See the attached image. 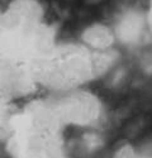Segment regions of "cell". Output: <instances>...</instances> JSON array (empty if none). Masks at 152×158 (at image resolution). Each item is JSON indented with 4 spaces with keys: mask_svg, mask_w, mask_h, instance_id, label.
I'll return each instance as SVG.
<instances>
[{
    "mask_svg": "<svg viewBox=\"0 0 152 158\" xmlns=\"http://www.w3.org/2000/svg\"><path fill=\"white\" fill-rule=\"evenodd\" d=\"M81 42L96 51H109L113 49L117 38L113 28L104 24H94L85 29Z\"/></svg>",
    "mask_w": 152,
    "mask_h": 158,
    "instance_id": "3957f363",
    "label": "cell"
},
{
    "mask_svg": "<svg viewBox=\"0 0 152 158\" xmlns=\"http://www.w3.org/2000/svg\"><path fill=\"white\" fill-rule=\"evenodd\" d=\"M146 20H147V29H148V34L152 37V0H150L148 4V9L146 10Z\"/></svg>",
    "mask_w": 152,
    "mask_h": 158,
    "instance_id": "277c9868",
    "label": "cell"
},
{
    "mask_svg": "<svg viewBox=\"0 0 152 158\" xmlns=\"http://www.w3.org/2000/svg\"><path fill=\"white\" fill-rule=\"evenodd\" d=\"M117 41L124 43H134L141 39L143 32L148 33L146 14H138L136 11H125L113 27Z\"/></svg>",
    "mask_w": 152,
    "mask_h": 158,
    "instance_id": "7a4b0ae2",
    "label": "cell"
},
{
    "mask_svg": "<svg viewBox=\"0 0 152 158\" xmlns=\"http://www.w3.org/2000/svg\"><path fill=\"white\" fill-rule=\"evenodd\" d=\"M114 49L96 51L82 42L63 44L49 58L51 81L63 91L84 89L116 63Z\"/></svg>",
    "mask_w": 152,
    "mask_h": 158,
    "instance_id": "6da1fadb",
    "label": "cell"
}]
</instances>
